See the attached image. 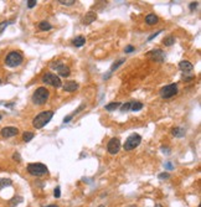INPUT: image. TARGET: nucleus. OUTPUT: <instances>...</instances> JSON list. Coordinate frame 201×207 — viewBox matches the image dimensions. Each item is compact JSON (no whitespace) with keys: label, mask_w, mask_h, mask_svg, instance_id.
Listing matches in <instances>:
<instances>
[{"label":"nucleus","mask_w":201,"mask_h":207,"mask_svg":"<svg viewBox=\"0 0 201 207\" xmlns=\"http://www.w3.org/2000/svg\"><path fill=\"white\" fill-rule=\"evenodd\" d=\"M13 158H14L15 160H17V161H20V155L17 154V153H16V154H14V156H13Z\"/></svg>","instance_id":"36"},{"label":"nucleus","mask_w":201,"mask_h":207,"mask_svg":"<svg viewBox=\"0 0 201 207\" xmlns=\"http://www.w3.org/2000/svg\"><path fill=\"white\" fill-rule=\"evenodd\" d=\"M34 138V133H31V131H25V133L23 134V139H24V141H30L31 139Z\"/></svg>","instance_id":"23"},{"label":"nucleus","mask_w":201,"mask_h":207,"mask_svg":"<svg viewBox=\"0 0 201 207\" xmlns=\"http://www.w3.org/2000/svg\"><path fill=\"white\" fill-rule=\"evenodd\" d=\"M119 149H120V140H119L118 138H112L111 140L108 141V144H107V150H108L109 154H112V155L117 154V153L119 152Z\"/></svg>","instance_id":"8"},{"label":"nucleus","mask_w":201,"mask_h":207,"mask_svg":"<svg viewBox=\"0 0 201 207\" xmlns=\"http://www.w3.org/2000/svg\"><path fill=\"white\" fill-rule=\"evenodd\" d=\"M23 61H24V57L19 51H11L5 57V65L8 67H17L23 63Z\"/></svg>","instance_id":"4"},{"label":"nucleus","mask_w":201,"mask_h":207,"mask_svg":"<svg viewBox=\"0 0 201 207\" xmlns=\"http://www.w3.org/2000/svg\"><path fill=\"white\" fill-rule=\"evenodd\" d=\"M158 21H159V19L155 14H148L147 16H145V23H147L148 25H155Z\"/></svg>","instance_id":"15"},{"label":"nucleus","mask_w":201,"mask_h":207,"mask_svg":"<svg viewBox=\"0 0 201 207\" xmlns=\"http://www.w3.org/2000/svg\"><path fill=\"white\" fill-rule=\"evenodd\" d=\"M53 196L56 197V198H59V197L61 196V190H60V187H56V189H55V191H53Z\"/></svg>","instance_id":"28"},{"label":"nucleus","mask_w":201,"mask_h":207,"mask_svg":"<svg viewBox=\"0 0 201 207\" xmlns=\"http://www.w3.org/2000/svg\"><path fill=\"white\" fill-rule=\"evenodd\" d=\"M129 207H137V206H135V205H132V206H129Z\"/></svg>","instance_id":"38"},{"label":"nucleus","mask_w":201,"mask_h":207,"mask_svg":"<svg viewBox=\"0 0 201 207\" xmlns=\"http://www.w3.org/2000/svg\"><path fill=\"white\" fill-rule=\"evenodd\" d=\"M36 4H38V2H36V0H29V2H27V8H34Z\"/></svg>","instance_id":"29"},{"label":"nucleus","mask_w":201,"mask_h":207,"mask_svg":"<svg viewBox=\"0 0 201 207\" xmlns=\"http://www.w3.org/2000/svg\"><path fill=\"white\" fill-rule=\"evenodd\" d=\"M83 44H86V39L83 36H77L76 39L72 40V45L76 46V47H81Z\"/></svg>","instance_id":"16"},{"label":"nucleus","mask_w":201,"mask_h":207,"mask_svg":"<svg viewBox=\"0 0 201 207\" xmlns=\"http://www.w3.org/2000/svg\"><path fill=\"white\" fill-rule=\"evenodd\" d=\"M124 51H125V53H129V52H132V51H134V47H133V46H127Z\"/></svg>","instance_id":"31"},{"label":"nucleus","mask_w":201,"mask_h":207,"mask_svg":"<svg viewBox=\"0 0 201 207\" xmlns=\"http://www.w3.org/2000/svg\"><path fill=\"white\" fill-rule=\"evenodd\" d=\"M0 119H2V114H0Z\"/></svg>","instance_id":"40"},{"label":"nucleus","mask_w":201,"mask_h":207,"mask_svg":"<svg viewBox=\"0 0 201 207\" xmlns=\"http://www.w3.org/2000/svg\"><path fill=\"white\" fill-rule=\"evenodd\" d=\"M171 133H173V135H174V137L182 138V137L185 135V130L182 129V128H174V129L171 130Z\"/></svg>","instance_id":"17"},{"label":"nucleus","mask_w":201,"mask_h":207,"mask_svg":"<svg viewBox=\"0 0 201 207\" xmlns=\"http://www.w3.org/2000/svg\"><path fill=\"white\" fill-rule=\"evenodd\" d=\"M176 95H178V86H176V83L168 84V86L163 87V88L160 89V96H161V98L168 99V98H171V97H174V96H176Z\"/></svg>","instance_id":"6"},{"label":"nucleus","mask_w":201,"mask_h":207,"mask_svg":"<svg viewBox=\"0 0 201 207\" xmlns=\"http://www.w3.org/2000/svg\"><path fill=\"white\" fill-rule=\"evenodd\" d=\"M72 118H74V116H68V117H66V118L63 119V122H65V123H68V122H70Z\"/></svg>","instance_id":"33"},{"label":"nucleus","mask_w":201,"mask_h":207,"mask_svg":"<svg viewBox=\"0 0 201 207\" xmlns=\"http://www.w3.org/2000/svg\"><path fill=\"white\" fill-rule=\"evenodd\" d=\"M97 19V14L96 12H93V11H89V12H87L86 15H84V17H83V24L84 25H89V24H92L95 20Z\"/></svg>","instance_id":"13"},{"label":"nucleus","mask_w":201,"mask_h":207,"mask_svg":"<svg viewBox=\"0 0 201 207\" xmlns=\"http://www.w3.org/2000/svg\"><path fill=\"white\" fill-rule=\"evenodd\" d=\"M52 117H53V112L52 110L40 112L39 114L32 119V127L36 128V129H41L52 119Z\"/></svg>","instance_id":"1"},{"label":"nucleus","mask_w":201,"mask_h":207,"mask_svg":"<svg viewBox=\"0 0 201 207\" xmlns=\"http://www.w3.org/2000/svg\"><path fill=\"white\" fill-rule=\"evenodd\" d=\"M142 108H143V103H140V102H131V110L138 112Z\"/></svg>","instance_id":"20"},{"label":"nucleus","mask_w":201,"mask_h":207,"mask_svg":"<svg viewBox=\"0 0 201 207\" xmlns=\"http://www.w3.org/2000/svg\"><path fill=\"white\" fill-rule=\"evenodd\" d=\"M164 166H165L167 169H169V170H171V169H173V165H171L170 162H167V164H165V165H164Z\"/></svg>","instance_id":"35"},{"label":"nucleus","mask_w":201,"mask_h":207,"mask_svg":"<svg viewBox=\"0 0 201 207\" xmlns=\"http://www.w3.org/2000/svg\"><path fill=\"white\" fill-rule=\"evenodd\" d=\"M27 173L32 176H36V177H40V176H44V175H47L48 174V169L46 167V165L44 164H40V162H32V164H29L27 165Z\"/></svg>","instance_id":"3"},{"label":"nucleus","mask_w":201,"mask_h":207,"mask_svg":"<svg viewBox=\"0 0 201 207\" xmlns=\"http://www.w3.org/2000/svg\"><path fill=\"white\" fill-rule=\"evenodd\" d=\"M170 177V175L168 174V173H164V174H160L159 175V179H169Z\"/></svg>","instance_id":"30"},{"label":"nucleus","mask_w":201,"mask_h":207,"mask_svg":"<svg viewBox=\"0 0 201 207\" xmlns=\"http://www.w3.org/2000/svg\"><path fill=\"white\" fill-rule=\"evenodd\" d=\"M140 143H142V137H140L139 134H133V135H131L129 138L125 140V143H124V150H127V152L133 150V149H135Z\"/></svg>","instance_id":"7"},{"label":"nucleus","mask_w":201,"mask_h":207,"mask_svg":"<svg viewBox=\"0 0 201 207\" xmlns=\"http://www.w3.org/2000/svg\"><path fill=\"white\" fill-rule=\"evenodd\" d=\"M163 42L165 46H171L173 44H175V39H174V36H167L165 39L163 40Z\"/></svg>","instance_id":"21"},{"label":"nucleus","mask_w":201,"mask_h":207,"mask_svg":"<svg viewBox=\"0 0 201 207\" xmlns=\"http://www.w3.org/2000/svg\"><path fill=\"white\" fill-rule=\"evenodd\" d=\"M11 185V180L10 179H0V190L4 189L6 186H10Z\"/></svg>","instance_id":"22"},{"label":"nucleus","mask_w":201,"mask_h":207,"mask_svg":"<svg viewBox=\"0 0 201 207\" xmlns=\"http://www.w3.org/2000/svg\"><path fill=\"white\" fill-rule=\"evenodd\" d=\"M120 102H112V103H109V104H107L106 105V110H108V112H112V110H116L117 108H119L120 107Z\"/></svg>","instance_id":"18"},{"label":"nucleus","mask_w":201,"mask_h":207,"mask_svg":"<svg viewBox=\"0 0 201 207\" xmlns=\"http://www.w3.org/2000/svg\"><path fill=\"white\" fill-rule=\"evenodd\" d=\"M42 82L46 83V84H50V86H52L55 88L62 87V82H61L60 77L56 76V74H53V73H50V72L45 73L42 76Z\"/></svg>","instance_id":"5"},{"label":"nucleus","mask_w":201,"mask_h":207,"mask_svg":"<svg viewBox=\"0 0 201 207\" xmlns=\"http://www.w3.org/2000/svg\"><path fill=\"white\" fill-rule=\"evenodd\" d=\"M120 112H128V110H129L131 109V102H128V103H123V104H120Z\"/></svg>","instance_id":"25"},{"label":"nucleus","mask_w":201,"mask_h":207,"mask_svg":"<svg viewBox=\"0 0 201 207\" xmlns=\"http://www.w3.org/2000/svg\"><path fill=\"white\" fill-rule=\"evenodd\" d=\"M63 91H66V92H75L76 89H78V83L77 82H75V81H68V82H66L63 86Z\"/></svg>","instance_id":"12"},{"label":"nucleus","mask_w":201,"mask_h":207,"mask_svg":"<svg viewBox=\"0 0 201 207\" xmlns=\"http://www.w3.org/2000/svg\"><path fill=\"white\" fill-rule=\"evenodd\" d=\"M99 207H104V206H103V205H101V206H99Z\"/></svg>","instance_id":"39"},{"label":"nucleus","mask_w":201,"mask_h":207,"mask_svg":"<svg viewBox=\"0 0 201 207\" xmlns=\"http://www.w3.org/2000/svg\"><path fill=\"white\" fill-rule=\"evenodd\" d=\"M123 62H124V60H123V59H122V60H119V61H117V62H114V65L112 66V68H111V71H114L116 68H118V67H119V66H120V65H122Z\"/></svg>","instance_id":"27"},{"label":"nucleus","mask_w":201,"mask_h":207,"mask_svg":"<svg viewBox=\"0 0 201 207\" xmlns=\"http://www.w3.org/2000/svg\"><path fill=\"white\" fill-rule=\"evenodd\" d=\"M0 84H2V80H0Z\"/></svg>","instance_id":"41"},{"label":"nucleus","mask_w":201,"mask_h":207,"mask_svg":"<svg viewBox=\"0 0 201 207\" xmlns=\"http://www.w3.org/2000/svg\"><path fill=\"white\" fill-rule=\"evenodd\" d=\"M48 97H50L48 89H47L46 87H39L38 89L34 92L31 99H32V102H34L35 104L42 105V104H45V103L48 101Z\"/></svg>","instance_id":"2"},{"label":"nucleus","mask_w":201,"mask_h":207,"mask_svg":"<svg viewBox=\"0 0 201 207\" xmlns=\"http://www.w3.org/2000/svg\"><path fill=\"white\" fill-rule=\"evenodd\" d=\"M160 32H161V30H160V31H158V32H155V34H154L153 36H150V37H149V40H153V39H154V37H156V36H158V35H159Z\"/></svg>","instance_id":"34"},{"label":"nucleus","mask_w":201,"mask_h":207,"mask_svg":"<svg viewBox=\"0 0 201 207\" xmlns=\"http://www.w3.org/2000/svg\"><path fill=\"white\" fill-rule=\"evenodd\" d=\"M75 3H76L75 0H59V4L66 5V6H71V5H74Z\"/></svg>","instance_id":"24"},{"label":"nucleus","mask_w":201,"mask_h":207,"mask_svg":"<svg viewBox=\"0 0 201 207\" xmlns=\"http://www.w3.org/2000/svg\"><path fill=\"white\" fill-rule=\"evenodd\" d=\"M45 207H59L57 205H50V206H45Z\"/></svg>","instance_id":"37"},{"label":"nucleus","mask_w":201,"mask_h":207,"mask_svg":"<svg viewBox=\"0 0 201 207\" xmlns=\"http://www.w3.org/2000/svg\"><path fill=\"white\" fill-rule=\"evenodd\" d=\"M149 57L154 61H158V62H163L164 61V57H165V53H164L163 50H153L149 52Z\"/></svg>","instance_id":"11"},{"label":"nucleus","mask_w":201,"mask_h":207,"mask_svg":"<svg viewBox=\"0 0 201 207\" xmlns=\"http://www.w3.org/2000/svg\"><path fill=\"white\" fill-rule=\"evenodd\" d=\"M0 134H2L3 138H13L19 134V129L15 127H5L0 130Z\"/></svg>","instance_id":"10"},{"label":"nucleus","mask_w":201,"mask_h":207,"mask_svg":"<svg viewBox=\"0 0 201 207\" xmlns=\"http://www.w3.org/2000/svg\"><path fill=\"white\" fill-rule=\"evenodd\" d=\"M197 4H199V3H191V4H190V10H194V9H196Z\"/></svg>","instance_id":"32"},{"label":"nucleus","mask_w":201,"mask_h":207,"mask_svg":"<svg viewBox=\"0 0 201 207\" xmlns=\"http://www.w3.org/2000/svg\"><path fill=\"white\" fill-rule=\"evenodd\" d=\"M39 29H40L41 31H48V30L52 29V25H51L50 23H47V21H41V23L39 24Z\"/></svg>","instance_id":"19"},{"label":"nucleus","mask_w":201,"mask_h":207,"mask_svg":"<svg viewBox=\"0 0 201 207\" xmlns=\"http://www.w3.org/2000/svg\"><path fill=\"white\" fill-rule=\"evenodd\" d=\"M10 24V21H3V23H0V34H2L5 29H6V26Z\"/></svg>","instance_id":"26"},{"label":"nucleus","mask_w":201,"mask_h":207,"mask_svg":"<svg viewBox=\"0 0 201 207\" xmlns=\"http://www.w3.org/2000/svg\"><path fill=\"white\" fill-rule=\"evenodd\" d=\"M51 67L56 70L61 77H68L70 73H71V70L66 65H63L62 62H56V65H52Z\"/></svg>","instance_id":"9"},{"label":"nucleus","mask_w":201,"mask_h":207,"mask_svg":"<svg viewBox=\"0 0 201 207\" xmlns=\"http://www.w3.org/2000/svg\"><path fill=\"white\" fill-rule=\"evenodd\" d=\"M179 68H180L181 71H184V72H190V71H192L194 66H192V63H191L190 61L182 60V61H180V63H179Z\"/></svg>","instance_id":"14"}]
</instances>
